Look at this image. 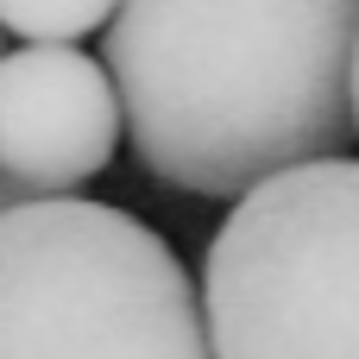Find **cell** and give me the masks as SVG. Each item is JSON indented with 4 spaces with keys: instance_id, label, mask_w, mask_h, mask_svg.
<instances>
[{
    "instance_id": "1",
    "label": "cell",
    "mask_w": 359,
    "mask_h": 359,
    "mask_svg": "<svg viewBox=\"0 0 359 359\" xmlns=\"http://www.w3.org/2000/svg\"><path fill=\"white\" fill-rule=\"evenodd\" d=\"M359 0H139L107 76L139 164L183 196H252L353 139Z\"/></svg>"
},
{
    "instance_id": "2",
    "label": "cell",
    "mask_w": 359,
    "mask_h": 359,
    "mask_svg": "<svg viewBox=\"0 0 359 359\" xmlns=\"http://www.w3.org/2000/svg\"><path fill=\"white\" fill-rule=\"evenodd\" d=\"M0 359H215L183 259L126 208L44 196L0 221Z\"/></svg>"
},
{
    "instance_id": "3",
    "label": "cell",
    "mask_w": 359,
    "mask_h": 359,
    "mask_svg": "<svg viewBox=\"0 0 359 359\" xmlns=\"http://www.w3.org/2000/svg\"><path fill=\"white\" fill-rule=\"evenodd\" d=\"M202 328L215 359H359V158L233 202L202 259Z\"/></svg>"
},
{
    "instance_id": "4",
    "label": "cell",
    "mask_w": 359,
    "mask_h": 359,
    "mask_svg": "<svg viewBox=\"0 0 359 359\" xmlns=\"http://www.w3.org/2000/svg\"><path fill=\"white\" fill-rule=\"evenodd\" d=\"M120 88L82 44L0 50V177L32 196H69L120 145Z\"/></svg>"
},
{
    "instance_id": "5",
    "label": "cell",
    "mask_w": 359,
    "mask_h": 359,
    "mask_svg": "<svg viewBox=\"0 0 359 359\" xmlns=\"http://www.w3.org/2000/svg\"><path fill=\"white\" fill-rule=\"evenodd\" d=\"M114 6L107 0H0V32L25 38V44H82L88 32H107Z\"/></svg>"
},
{
    "instance_id": "6",
    "label": "cell",
    "mask_w": 359,
    "mask_h": 359,
    "mask_svg": "<svg viewBox=\"0 0 359 359\" xmlns=\"http://www.w3.org/2000/svg\"><path fill=\"white\" fill-rule=\"evenodd\" d=\"M32 202H44V196H32L25 183H13V177H0V221H6V215H19V208H32Z\"/></svg>"
},
{
    "instance_id": "7",
    "label": "cell",
    "mask_w": 359,
    "mask_h": 359,
    "mask_svg": "<svg viewBox=\"0 0 359 359\" xmlns=\"http://www.w3.org/2000/svg\"><path fill=\"white\" fill-rule=\"evenodd\" d=\"M353 126H359V50H353Z\"/></svg>"
}]
</instances>
